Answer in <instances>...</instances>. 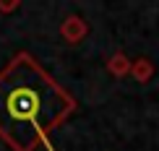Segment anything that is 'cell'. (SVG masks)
<instances>
[{
	"label": "cell",
	"mask_w": 159,
	"mask_h": 151,
	"mask_svg": "<svg viewBox=\"0 0 159 151\" xmlns=\"http://www.w3.org/2000/svg\"><path fill=\"white\" fill-rule=\"evenodd\" d=\"M5 104H8V115L13 120H21V122H26V120L34 122L37 115H39V107H42L39 94L34 89H29V86H16L8 94Z\"/></svg>",
	"instance_id": "1"
},
{
	"label": "cell",
	"mask_w": 159,
	"mask_h": 151,
	"mask_svg": "<svg viewBox=\"0 0 159 151\" xmlns=\"http://www.w3.org/2000/svg\"><path fill=\"white\" fill-rule=\"evenodd\" d=\"M60 37H63L68 44H78V42L86 37V24H84V18H81V16H68V18H63V24H60Z\"/></svg>",
	"instance_id": "2"
},
{
	"label": "cell",
	"mask_w": 159,
	"mask_h": 151,
	"mask_svg": "<svg viewBox=\"0 0 159 151\" xmlns=\"http://www.w3.org/2000/svg\"><path fill=\"white\" fill-rule=\"evenodd\" d=\"M107 70H110L112 76H125V73L130 70V63H128V57H125L123 52H115V55H112L110 60H107Z\"/></svg>",
	"instance_id": "3"
},
{
	"label": "cell",
	"mask_w": 159,
	"mask_h": 151,
	"mask_svg": "<svg viewBox=\"0 0 159 151\" xmlns=\"http://www.w3.org/2000/svg\"><path fill=\"white\" fill-rule=\"evenodd\" d=\"M130 70H133V76L138 78V81H146V78H149L151 73H154L151 63H149V60H143V57H141V60H136L133 65H130Z\"/></svg>",
	"instance_id": "4"
},
{
	"label": "cell",
	"mask_w": 159,
	"mask_h": 151,
	"mask_svg": "<svg viewBox=\"0 0 159 151\" xmlns=\"http://www.w3.org/2000/svg\"><path fill=\"white\" fill-rule=\"evenodd\" d=\"M21 3H0V11H16Z\"/></svg>",
	"instance_id": "5"
}]
</instances>
